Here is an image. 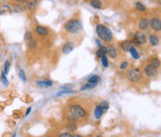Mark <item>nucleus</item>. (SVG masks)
<instances>
[{"mask_svg":"<svg viewBox=\"0 0 161 137\" xmlns=\"http://www.w3.org/2000/svg\"><path fill=\"white\" fill-rule=\"evenodd\" d=\"M69 115H68V120L70 121H78L81 118H86L88 117V111L86 108H84L82 105L78 104H74L71 105L69 107Z\"/></svg>","mask_w":161,"mask_h":137,"instance_id":"nucleus-1","label":"nucleus"},{"mask_svg":"<svg viewBox=\"0 0 161 137\" xmlns=\"http://www.w3.org/2000/svg\"><path fill=\"white\" fill-rule=\"evenodd\" d=\"M63 29L67 33L72 35H78L83 31V25L79 19H70L64 23Z\"/></svg>","mask_w":161,"mask_h":137,"instance_id":"nucleus-2","label":"nucleus"},{"mask_svg":"<svg viewBox=\"0 0 161 137\" xmlns=\"http://www.w3.org/2000/svg\"><path fill=\"white\" fill-rule=\"evenodd\" d=\"M96 33L98 35V37H100V39H102L103 41H104V42H106V43H109L113 40L112 31L104 25L98 23V25H96Z\"/></svg>","mask_w":161,"mask_h":137,"instance_id":"nucleus-3","label":"nucleus"},{"mask_svg":"<svg viewBox=\"0 0 161 137\" xmlns=\"http://www.w3.org/2000/svg\"><path fill=\"white\" fill-rule=\"evenodd\" d=\"M127 79L132 81V82H138L142 79V74L141 72V70L139 68H132L129 69L126 73Z\"/></svg>","mask_w":161,"mask_h":137,"instance_id":"nucleus-4","label":"nucleus"},{"mask_svg":"<svg viewBox=\"0 0 161 137\" xmlns=\"http://www.w3.org/2000/svg\"><path fill=\"white\" fill-rule=\"evenodd\" d=\"M133 42L137 45H144L147 42V37L146 35L142 31H138L136 32L134 37H133Z\"/></svg>","mask_w":161,"mask_h":137,"instance_id":"nucleus-5","label":"nucleus"},{"mask_svg":"<svg viewBox=\"0 0 161 137\" xmlns=\"http://www.w3.org/2000/svg\"><path fill=\"white\" fill-rule=\"evenodd\" d=\"M144 73L148 77H153L155 76H157V68H155L154 66H152L150 63H148V64L145 65L144 68Z\"/></svg>","mask_w":161,"mask_h":137,"instance_id":"nucleus-6","label":"nucleus"},{"mask_svg":"<svg viewBox=\"0 0 161 137\" xmlns=\"http://www.w3.org/2000/svg\"><path fill=\"white\" fill-rule=\"evenodd\" d=\"M150 25L152 30L156 32H160L161 30V20L159 17H154L150 20Z\"/></svg>","mask_w":161,"mask_h":137,"instance_id":"nucleus-7","label":"nucleus"},{"mask_svg":"<svg viewBox=\"0 0 161 137\" xmlns=\"http://www.w3.org/2000/svg\"><path fill=\"white\" fill-rule=\"evenodd\" d=\"M149 25H150V20L147 19V18H142L138 23V27L141 31H144V30L148 29Z\"/></svg>","mask_w":161,"mask_h":137,"instance_id":"nucleus-8","label":"nucleus"},{"mask_svg":"<svg viewBox=\"0 0 161 137\" xmlns=\"http://www.w3.org/2000/svg\"><path fill=\"white\" fill-rule=\"evenodd\" d=\"M34 31L38 35H41V37H47L49 35V29L42 26V25H37L34 27Z\"/></svg>","mask_w":161,"mask_h":137,"instance_id":"nucleus-9","label":"nucleus"},{"mask_svg":"<svg viewBox=\"0 0 161 137\" xmlns=\"http://www.w3.org/2000/svg\"><path fill=\"white\" fill-rule=\"evenodd\" d=\"M149 42H150L151 46L157 47L159 45V37L155 34H150L149 35Z\"/></svg>","mask_w":161,"mask_h":137,"instance_id":"nucleus-10","label":"nucleus"},{"mask_svg":"<svg viewBox=\"0 0 161 137\" xmlns=\"http://www.w3.org/2000/svg\"><path fill=\"white\" fill-rule=\"evenodd\" d=\"M104 112L105 111H104V109L102 107V105H98L96 107H95V109H94V117H95V118L99 120V118L104 115Z\"/></svg>","mask_w":161,"mask_h":137,"instance_id":"nucleus-11","label":"nucleus"},{"mask_svg":"<svg viewBox=\"0 0 161 137\" xmlns=\"http://www.w3.org/2000/svg\"><path fill=\"white\" fill-rule=\"evenodd\" d=\"M74 49H75V45L73 42H66L63 47V51L65 54H68L71 51H73Z\"/></svg>","mask_w":161,"mask_h":137,"instance_id":"nucleus-12","label":"nucleus"},{"mask_svg":"<svg viewBox=\"0 0 161 137\" xmlns=\"http://www.w3.org/2000/svg\"><path fill=\"white\" fill-rule=\"evenodd\" d=\"M26 10V7L23 4H18L12 7V12L14 13H22Z\"/></svg>","mask_w":161,"mask_h":137,"instance_id":"nucleus-13","label":"nucleus"},{"mask_svg":"<svg viewBox=\"0 0 161 137\" xmlns=\"http://www.w3.org/2000/svg\"><path fill=\"white\" fill-rule=\"evenodd\" d=\"M132 46V43L130 42V41H128V40L122 41L121 43H119V47H120V49L125 52H128Z\"/></svg>","mask_w":161,"mask_h":137,"instance_id":"nucleus-14","label":"nucleus"},{"mask_svg":"<svg viewBox=\"0 0 161 137\" xmlns=\"http://www.w3.org/2000/svg\"><path fill=\"white\" fill-rule=\"evenodd\" d=\"M89 5L95 9H101L103 8V4L100 0H91V1H89Z\"/></svg>","mask_w":161,"mask_h":137,"instance_id":"nucleus-15","label":"nucleus"},{"mask_svg":"<svg viewBox=\"0 0 161 137\" xmlns=\"http://www.w3.org/2000/svg\"><path fill=\"white\" fill-rule=\"evenodd\" d=\"M107 53L110 55L112 58H116L117 57V51L116 50V48L114 46H109L107 48Z\"/></svg>","mask_w":161,"mask_h":137,"instance_id":"nucleus-16","label":"nucleus"},{"mask_svg":"<svg viewBox=\"0 0 161 137\" xmlns=\"http://www.w3.org/2000/svg\"><path fill=\"white\" fill-rule=\"evenodd\" d=\"M129 52L130 53V55H132V58L135 59V60H138V59L140 58L139 52H138V50H137L135 49V47H133V45H132V47H130V49H129Z\"/></svg>","mask_w":161,"mask_h":137,"instance_id":"nucleus-17","label":"nucleus"},{"mask_svg":"<svg viewBox=\"0 0 161 137\" xmlns=\"http://www.w3.org/2000/svg\"><path fill=\"white\" fill-rule=\"evenodd\" d=\"M37 84L40 87H51L53 85V82L51 80H39L37 81Z\"/></svg>","mask_w":161,"mask_h":137,"instance_id":"nucleus-18","label":"nucleus"},{"mask_svg":"<svg viewBox=\"0 0 161 137\" xmlns=\"http://www.w3.org/2000/svg\"><path fill=\"white\" fill-rule=\"evenodd\" d=\"M101 77L99 76H92L88 79V83H91V84H96L98 85V83L101 82Z\"/></svg>","mask_w":161,"mask_h":137,"instance_id":"nucleus-19","label":"nucleus"},{"mask_svg":"<svg viewBox=\"0 0 161 137\" xmlns=\"http://www.w3.org/2000/svg\"><path fill=\"white\" fill-rule=\"evenodd\" d=\"M65 128H66V130L68 131V132H75V131L77 129V125H76L75 122L69 121L68 124L65 126Z\"/></svg>","mask_w":161,"mask_h":137,"instance_id":"nucleus-20","label":"nucleus"},{"mask_svg":"<svg viewBox=\"0 0 161 137\" xmlns=\"http://www.w3.org/2000/svg\"><path fill=\"white\" fill-rule=\"evenodd\" d=\"M7 12H12V7L9 5H4L1 7V9H0V14H4Z\"/></svg>","mask_w":161,"mask_h":137,"instance_id":"nucleus-21","label":"nucleus"},{"mask_svg":"<svg viewBox=\"0 0 161 137\" xmlns=\"http://www.w3.org/2000/svg\"><path fill=\"white\" fill-rule=\"evenodd\" d=\"M106 53H107V47H105V46H101V47H99V50L96 52V55L101 58V56L106 54Z\"/></svg>","mask_w":161,"mask_h":137,"instance_id":"nucleus-22","label":"nucleus"},{"mask_svg":"<svg viewBox=\"0 0 161 137\" xmlns=\"http://www.w3.org/2000/svg\"><path fill=\"white\" fill-rule=\"evenodd\" d=\"M150 64L152 65V66H154L155 68H158L160 66V61H159V59L157 57L152 58L151 61H150Z\"/></svg>","mask_w":161,"mask_h":137,"instance_id":"nucleus-23","label":"nucleus"},{"mask_svg":"<svg viewBox=\"0 0 161 137\" xmlns=\"http://www.w3.org/2000/svg\"><path fill=\"white\" fill-rule=\"evenodd\" d=\"M135 8L138 9L140 12H144V11H146V7L144 4H142L141 2H136L135 3Z\"/></svg>","mask_w":161,"mask_h":137,"instance_id":"nucleus-24","label":"nucleus"},{"mask_svg":"<svg viewBox=\"0 0 161 137\" xmlns=\"http://www.w3.org/2000/svg\"><path fill=\"white\" fill-rule=\"evenodd\" d=\"M97 85L96 84H91V83H87V84H84L81 86V91H89V90H92Z\"/></svg>","mask_w":161,"mask_h":137,"instance_id":"nucleus-25","label":"nucleus"},{"mask_svg":"<svg viewBox=\"0 0 161 137\" xmlns=\"http://www.w3.org/2000/svg\"><path fill=\"white\" fill-rule=\"evenodd\" d=\"M7 75L5 74L4 71H2V73H1V76H0V79H1V82H2V84L6 87H8L9 86V80L7 79V76H6Z\"/></svg>","mask_w":161,"mask_h":137,"instance_id":"nucleus-26","label":"nucleus"},{"mask_svg":"<svg viewBox=\"0 0 161 137\" xmlns=\"http://www.w3.org/2000/svg\"><path fill=\"white\" fill-rule=\"evenodd\" d=\"M37 41L32 39V40H30L28 41V43H27V47H28V49L29 50H34L35 48H37Z\"/></svg>","mask_w":161,"mask_h":137,"instance_id":"nucleus-27","label":"nucleus"},{"mask_svg":"<svg viewBox=\"0 0 161 137\" xmlns=\"http://www.w3.org/2000/svg\"><path fill=\"white\" fill-rule=\"evenodd\" d=\"M9 69H10V62L9 60H7V61L5 62V63H4V70H3L6 75L9 74Z\"/></svg>","mask_w":161,"mask_h":137,"instance_id":"nucleus-28","label":"nucleus"},{"mask_svg":"<svg viewBox=\"0 0 161 137\" xmlns=\"http://www.w3.org/2000/svg\"><path fill=\"white\" fill-rule=\"evenodd\" d=\"M35 6H37V5H34L32 1H27V2H26V5H25V7H26V9H29V10L34 11V10L35 9Z\"/></svg>","mask_w":161,"mask_h":137,"instance_id":"nucleus-29","label":"nucleus"},{"mask_svg":"<svg viewBox=\"0 0 161 137\" xmlns=\"http://www.w3.org/2000/svg\"><path fill=\"white\" fill-rule=\"evenodd\" d=\"M101 61H102V63H103V66L104 68H107L108 67V60H107V57H106V54L101 56Z\"/></svg>","mask_w":161,"mask_h":137,"instance_id":"nucleus-30","label":"nucleus"},{"mask_svg":"<svg viewBox=\"0 0 161 137\" xmlns=\"http://www.w3.org/2000/svg\"><path fill=\"white\" fill-rule=\"evenodd\" d=\"M19 76H20L21 80H22L23 83H26V76H25L24 71H23L22 69H21V70L19 71Z\"/></svg>","mask_w":161,"mask_h":137,"instance_id":"nucleus-31","label":"nucleus"},{"mask_svg":"<svg viewBox=\"0 0 161 137\" xmlns=\"http://www.w3.org/2000/svg\"><path fill=\"white\" fill-rule=\"evenodd\" d=\"M75 92L74 91H70V90H63V92H60L59 93H57V96H61V95H63V94H70V95H72V94H75Z\"/></svg>","mask_w":161,"mask_h":137,"instance_id":"nucleus-32","label":"nucleus"},{"mask_svg":"<svg viewBox=\"0 0 161 137\" xmlns=\"http://www.w3.org/2000/svg\"><path fill=\"white\" fill-rule=\"evenodd\" d=\"M33 33L31 32V31H27L26 33H25V35H24V39L26 40V41H30V40H32L33 39Z\"/></svg>","mask_w":161,"mask_h":137,"instance_id":"nucleus-33","label":"nucleus"},{"mask_svg":"<svg viewBox=\"0 0 161 137\" xmlns=\"http://www.w3.org/2000/svg\"><path fill=\"white\" fill-rule=\"evenodd\" d=\"M100 105H102V107L104 109L105 112H106L107 110H108V108H109V103L107 102V101H104V102H102Z\"/></svg>","mask_w":161,"mask_h":137,"instance_id":"nucleus-34","label":"nucleus"},{"mask_svg":"<svg viewBox=\"0 0 161 137\" xmlns=\"http://www.w3.org/2000/svg\"><path fill=\"white\" fill-rule=\"evenodd\" d=\"M129 66V63L128 62H123L120 65V69H126Z\"/></svg>","mask_w":161,"mask_h":137,"instance_id":"nucleus-35","label":"nucleus"},{"mask_svg":"<svg viewBox=\"0 0 161 137\" xmlns=\"http://www.w3.org/2000/svg\"><path fill=\"white\" fill-rule=\"evenodd\" d=\"M60 136L61 137H73L74 135H72L69 133H60Z\"/></svg>","mask_w":161,"mask_h":137,"instance_id":"nucleus-36","label":"nucleus"},{"mask_svg":"<svg viewBox=\"0 0 161 137\" xmlns=\"http://www.w3.org/2000/svg\"><path fill=\"white\" fill-rule=\"evenodd\" d=\"M13 1L18 3V4H24L28 1V0H13Z\"/></svg>","mask_w":161,"mask_h":137,"instance_id":"nucleus-37","label":"nucleus"},{"mask_svg":"<svg viewBox=\"0 0 161 137\" xmlns=\"http://www.w3.org/2000/svg\"><path fill=\"white\" fill-rule=\"evenodd\" d=\"M95 42H96V45H97L98 47H101V46H102V43H101V41H100V40L96 39V40H95Z\"/></svg>","mask_w":161,"mask_h":137,"instance_id":"nucleus-38","label":"nucleus"},{"mask_svg":"<svg viewBox=\"0 0 161 137\" xmlns=\"http://www.w3.org/2000/svg\"><path fill=\"white\" fill-rule=\"evenodd\" d=\"M32 111V107H29V108L27 109V111H26V113H25V116H28L29 115V113Z\"/></svg>","mask_w":161,"mask_h":137,"instance_id":"nucleus-39","label":"nucleus"},{"mask_svg":"<svg viewBox=\"0 0 161 137\" xmlns=\"http://www.w3.org/2000/svg\"><path fill=\"white\" fill-rule=\"evenodd\" d=\"M31 1H32L34 5H37L38 2H39V0H31Z\"/></svg>","mask_w":161,"mask_h":137,"instance_id":"nucleus-40","label":"nucleus"},{"mask_svg":"<svg viewBox=\"0 0 161 137\" xmlns=\"http://www.w3.org/2000/svg\"><path fill=\"white\" fill-rule=\"evenodd\" d=\"M157 1H158V4H160V0H157Z\"/></svg>","mask_w":161,"mask_h":137,"instance_id":"nucleus-41","label":"nucleus"},{"mask_svg":"<svg viewBox=\"0 0 161 137\" xmlns=\"http://www.w3.org/2000/svg\"><path fill=\"white\" fill-rule=\"evenodd\" d=\"M4 1H5V2H7V1H8V0H4Z\"/></svg>","mask_w":161,"mask_h":137,"instance_id":"nucleus-42","label":"nucleus"}]
</instances>
